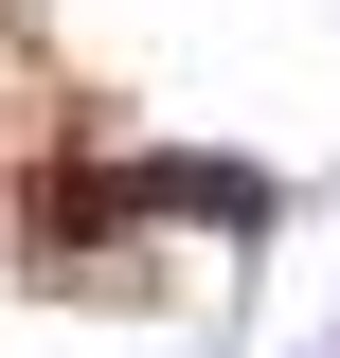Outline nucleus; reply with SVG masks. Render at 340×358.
<instances>
[{"mask_svg":"<svg viewBox=\"0 0 340 358\" xmlns=\"http://www.w3.org/2000/svg\"><path fill=\"white\" fill-rule=\"evenodd\" d=\"M323 358H340V341H323Z\"/></svg>","mask_w":340,"mask_h":358,"instance_id":"f257e3e1","label":"nucleus"}]
</instances>
